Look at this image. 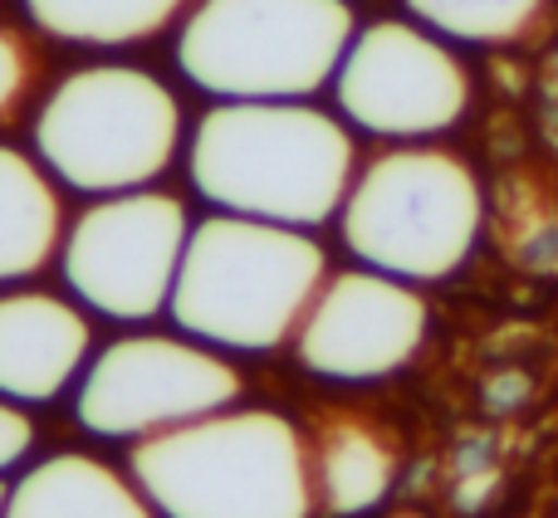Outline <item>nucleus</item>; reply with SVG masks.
I'll return each instance as SVG.
<instances>
[{
  "mask_svg": "<svg viewBox=\"0 0 558 518\" xmlns=\"http://www.w3.org/2000/svg\"><path fill=\"white\" fill-rule=\"evenodd\" d=\"M186 182L211 211L324 231L363 162L357 133L318 98L211 103L186 133Z\"/></svg>",
  "mask_w": 558,
  "mask_h": 518,
  "instance_id": "f257e3e1",
  "label": "nucleus"
},
{
  "mask_svg": "<svg viewBox=\"0 0 558 518\" xmlns=\"http://www.w3.org/2000/svg\"><path fill=\"white\" fill-rule=\"evenodd\" d=\"M192 118L157 69L128 59H88L39 94L29 152L64 192L118 196L157 186L186 152Z\"/></svg>",
  "mask_w": 558,
  "mask_h": 518,
  "instance_id": "f03ea898",
  "label": "nucleus"
},
{
  "mask_svg": "<svg viewBox=\"0 0 558 518\" xmlns=\"http://www.w3.org/2000/svg\"><path fill=\"white\" fill-rule=\"evenodd\" d=\"M318 231L211 211L192 225L172 288V323L206 347L255 357L289 347L328 279Z\"/></svg>",
  "mask_w": 558,
  "mask_h": 518,
  "instance_id": "7ed1b4c3",
  "label": "nucleus"
},
{
  "mask_svg": "<svg viewBox=\"0 0 558 518\" xmlns=\"http://www.w3.org/2000/svg\"><path fill=\"white\" fill-rule=\"evenodd\" d=\"M157 518H314L308 435L284 411L226 406L128 455Z\"/></svg>",
  "mask_w": 558,
  "mask_h": 518,
  "instance_id": "20e7f679",
  "label": "nucleus"
},
{
  "mask_svg": "<svg viewBox=\"0 0 558 518\" xmlns=\"http://www.w3.org/2000/svg\"><path fill=\"white\" fill-rule=\"evenodd\" d=\"M333 231L353 264L432 288L481 250L485 182L471 157L446 143L377 147L357 162Z\"/></svg>",
  "mask_w": 558,
  "mask_h": 518,
  "instance_id": "39448f33",
  "label": "nucleus"
},
{
  "mask_svg": "<svg viewBox=\"0 0 558 518\" xmlns=\"http://www.w3.org/2000/svg\"><path fill=\"white\" fill-rule=\"evenodd\" d=\"M357 29L353 0H192L177 74L211 103L318 98Z\"/></svg>",
  "mask_w": 558,
  "mask_h": 518,
  "instance_id": "423d86ee",
  "label": "nucleus"
},
{
  "mask_svg": "<svg viewBox=\"0 0 558 518\" xmlns=\"http://www.w3.org/2000/svg\"><path fill=\"white\" fill-rule=\"evenodd\" d=\"M333 113L377 147L446 143L475 108V74L461 45L412 15L357 20L328 84Z\"/></svg>",
  "mask_w": 558,
  "mask_h": 518,
  "instance_id": "0eeeda50",
  "label": "nucleus"
},
{
  "mask_svg": "<svg viewBox=\"0 0 558 518\" xmlns=\"http://www.w3.org/2000/svg\"><path fill=\"white\" fill-rule=\"evenodd\" d=\"M245 392L231 353L196 337L128 328L123 337L94 347L74 386V421L98 441H153L186 421L235 406Z\"/></svg>",
  "mask_w": 558,
  "mask_h": 518,
  "instance_id": "6e6552de",
  "label": "nucleus"
},
{
  "mask_svg": "<svg viewBox=\"0 0 558 518\" xmlns=\"http://www.w3.org/2000/svg\"><path fill=\"white\" fill-rule=\"evenodd\" d=\"M192 225L186 196L162 186L94 196L84 211L69 215L54 264L64 288L94 318L143 328L172 304Z\"/></svg>",
  "mask_w": 558,
  "mask_h": 518,
  "instance_id": "1a4fd4ad",
  "label": "nucleus"
},
{
  "mask_svg": "<svg viewBox=\"0 0 558 518\" xmlns=\"http://www.w3.org/2000/svg\"><path fill=\"white\" fill-rule=\"evenodd\" d=\"M432 304L416 284L348 259L328 269L294 333V357L308 377L333 386H377L422 357Z\"/></svg>",
  "mask_w": 558,
  "mask_h": 518,
  "instance_id": "9d476101",
  "label": "nucleus"
},
{
  "mask_svg": "<svg viewBox=\"0 0 558 518\" xmlns=\"http://www.w3.org/2000/svg\"><path fill=\"white\" fill-rule=\"evenodd\" d=\"M94 347V313L74 294L0 288V396L20 406L59 402L78 386Z\"/></svg>",
  "mask_w": 558,
  "mask_h": 518,
  "instance_id": "9b49d317",
  "label": "nucleus"
},
{
  "mask_svg": "<svg viewBox=\"0 0 558 518\" xmlns=\"http://www.w3.org/2000/svg\"><path fill=\"white\" fill-rule=\"evenodd\" d=\"M5 518H157L133 470L94 451H54L10 480Z\"/></svg>",
  "mask_w": 558,
  "mask_h": 518,
  "instance_id": "f8f14e48",
  "label": "nucleus"
},
{
  "mask_svg": "<svg viewBox=\"0 0 558 518\" xmlns=\"http://www.w3.org/2000/svg\"><path fill=\"white\" fill-rule=\"evenodd\" d=\"M64 225V186L29 147L0 143V288L29 284L54 264Z\"/></svg>",
  "mask_w": 558,
  "mask_h": 518,
  "instance_id": "ddd939ff",
  "label": "nucleus"
},
{
  "mask_svg": "<svg viewBox=\"0 0 558 518\" xmlns=\"http://www.w3.org/2000/svg\"><path fill=\"white\" fill-rule=\"evenodd\" d=\"M308 465H314L318 514L353 518L387 499L397 484V445L383 425L353 411H338L308 435Z\"/></svg>",
  "mask_w": 558,
  "mask_h": 518,
  "instance_id": "4468645a",
  "label": "nucleus"
},
{
  "mask_svg": "<svg viewBox=\"0 0 558 518\" xmlns=\"http://www.w3.org/2000/svg\"><path fill=\"white\" fill-rule=\"evenodd\" d=\"M35 35L88 54H118L182 25L192 0H20Z\"/></svg>",
  "mask_w": 558,
  "mask_h": 518,
  "instance_id": "2eb2a0df",
  "label": "nucleus"
},
{
  "mask_svg": "<svg viewBox=\"0 0 558 518\" xmlns=\"http://www.w3.org/2000/svg\"><path fill=\"white\" fill-rule=\"evenodd\" d=\"M549 5L554 0H402V15L461 49H510L539 29Z\"/></svg>",
  "mask_w": 558,
  "mask_h": 518,
  "instance_id": "dca6fc26",
  "label": "nucleus"
},
{
  "mask_svg": "<svg viewBox=\"0 0 558 518\" xmlns=\"http://www.w3.org/2000/svg\"><path fill=\"white\" fill-rule=\"evenodd\" d=\"M39 88V49L20 25L0 20V127H10Z\"/></svg>",
  "mask_w": 558,
  "mask_h": 518,
  "instance_id": "f3484780",
  "label": "nucleus"
},
{
  "mask_svg": "<svg viewBox=\"0 0 558 518\" xmlns=\"http://www.w3.org/2000/svg\"><path fill=\"white\" fill-rule=\"evenodd\" d=\"M35 406H20L10 396H0V480H10L15 470H25V460L35 455Z\"/></svg>",
  "mask_w": 558,
  "mask_h": 518,
  "instance_id": "a211bd4d",
  "label": "nucleus"
},
{
  "mask_svg": "<svg viewBox=\"0 0 558 518\" xmlns=\"http://www.w3.org/2000/svg\"><path fill=\"white\" fill-rule=\"evenodd\" d=\"M10 514V480H0V518Z\"/></svg>",
  "mask_w": 558,
  "mask_h": 518,
  "instance_id": "6ab92c4d",
  "label": "nucleus"
}]
</instances>
